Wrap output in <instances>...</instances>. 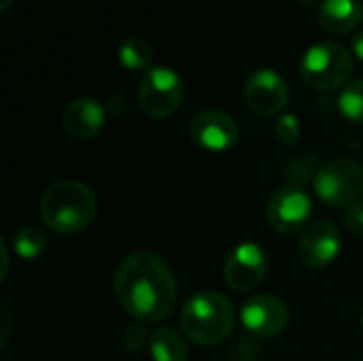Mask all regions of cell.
Listing matches in <instances>:
<instances>
[{
	"label": "cell",
	"mask_w": 363,
	"mask_h": 361,
	"mask_svg": "<svg viewBox=\"0 0 363 361\" xmlns=\"http://www.w3.org/2000/svg\"><path fill=\"white\" fill-rule=\"evenodd\" d=\"M245 100L249 109L262 117L279 115L289 102L287 81L270 68H262L249 74L245 83Z\"/></svg>",
	"instance_id": "obj_10"
},
{
	"label": "cell",
	"mask_w": 363,
	"mask_h": 361,
	"mask_svg": "<svg viewBox=\"0 0 363 361\" xmlns=\"http://www.w3.org/2000/svg\"><path fill=\"white\" fill-rule=\"evenodd\" d=\"M149 351L153 361H187L189 357L185 338L170 328H155L151 332Z\"/></svg>",
	"instance_id": "obj_15"
},
{
	"label": "cell",
	"mask_w": 363,
	"mask_h": 361,
	"mask_svg": "<svg viewBox=\"0 0 363 361\" xmlns=\"http://www.w3.org/2000/svg\"><path fill=\"white\" fill-rule=\"evenodd\" d=\"M317 155L315 153H304L300 155L298 160H294L289 164V172H287V179H289V185H296V187H302L304 181L311 179V174L315 172L317 174Z\"/></svg>",
	"instance_id": "obj_19"
},
{
	"label": "cell",
	"mask_w": 363,
	"mask_h": 361,
	"mask_svg": "<svg viewBox=\"0 0 363 361\" xmlns=\"http://www.w3.org/2000/svg\"><path fill=\"white\" fill-rule=\"evenodd\" d=\"M189 136L202 149L228 151L238 143L240 130L232 115H228L223 111L208 109V111H200L191 117Z\"/></svg>",
	"instance_id": "obj_11"
},
{
	"label": "cell",
	"mask_w": 363,
	"mask_h": 361,
	"mask_svg": "<svg viewBox=\"0 0 363 361\" xmlns=\"http://www.w3.org/2000/svg\"><path fill=\"white\" fill-rule=\"evenodd\" d=\"M179 321L183 334L191 343L200 347H213L232 334L236 311L225 296L217 291H198L185 302Z\"/></svg>",
	"instance_id": "obj_3"
},
{
	"label": "cell",
	"mask_w": 363,
	"mask_h": 361,
	"mask_svg": "<svg viewBox=\"0 0 363 361\" xmlns=\"http://www.w3.org/2000/svg\"><path fill=\"white\" fill-rule=\"evenodd\" d=\"M272 130H274V136L279 138V143H283V145H296L298 138H300V134H302V126H300L298 117L291 115V113L281 115L274 121V128Z\"/></svg>",
	"instance_id": "obj_20"
},
{
	"label": "cell",
	"mask_w": 363,
	"mask_h": 361,
	"mask_svg": "<svg viewBox=\"0 0 363 361\" xmlns=\"http://www.w3.org/2000/svg\"><path fill=\"white\" fill-rule=\"evenodd\" d=\"M47 249V236L38 226H21L13 234V251L21 260H38Z\"/></svg>",
	"instance_id": "obj_17"
},
{
	"label": "cell",
	"mask_w": 363,
	"mask_h": 361,
	"mask_svg": "<svg viewBox=\"0 0 363 361\" xmlns=\"http://www.w3.org/2000/svg\"><path fill=\"white\" fill-rule=\"evenodd\" d=\"M338 109L340 113L353 121V123H363V79H357L349 83L340 96H338Z\"/></svg>",
	"instance_id": "obj_18"
},
{
	"label": "cell",
	"mask_w": 363,
	"mask_h": 361,
	"mask_svg": "<svg viewBox=\"0 0 363 361\" xmlns=\"http://www.w3.org/2000/svg\"><path fill=\"white\" fill-rule=\"evenodd\" d=\"M0 251H2V262H4L0 279H6V272H9V249H6V243L4 240L0 243Z\"/></svg>",
	"instance_id": "obj_24"
},
{
	"label": "cell",
	"mask_w": 363,
	"mask_h": 361,
	"mask_svg": "<svg viewBox=\"0 0 363 361\" xmlns=\"http://www.w3.org/2000/svg\"><path fill=\"white\" fill-rule=\"evenodd\" d=\"M345 226L349 232L363 240V202H355L349 209H345Z\"/></svg>",
	"instance_id": "obj_22"
},
{
	"label": "cell",
	"mask_w": 363,
	"mask_h": 361,
	"mask_svg": "<svg viewBox=\"0 0 363 361\" xmlns=\"http://www.w3.org/2000/svg\"><path fill=\"white\" fill-rule=\"evenodd\" d=\"M121 309L140 323L164 321L179 296L174 272L166 260L151 251H136L123 257L113 279Z\"/></svg>",
	"instance_id": "obj_1"
},
{
	"label": "cell",
	"mask_w": 363,
	"mask_h": 361,
	"mask_svg": "<svg viewBox=\"0 0 363 361\" xmlns=\"http://www.w3.org/2000/svg\"><path fill=\"white\" fill-rule=\"evenodd\" d=\"M315 194L332 209H349L363 196V166L351 157H336L319 166L315 179Z\"/></svg>",
	"instance_id": "obj_5"
},
{
	"label": "cell",
	"mask_w": 363,
	"mask_h": 361,
	"mask_svg": "<svg viewBox=\"0 0 363 361\" xmlns=\"http://www.w3.org/2000/svg\"><path fill=\"white\" fill-rule=\"evenodd\" d=\"M117 57L128 70H149L153 60V47L143 36H130L119 45Z\"/></svg>",
	"instance_id": "obj_16"
},
{
	"label": "cell",
	"mask_w": 363,
	"mask_h": 361,
	"mask_svg": "<svg viewBox=\"0 0 363 361\" xmlns=\"http://www.w3.org/2000/svg\"><path fill=\"white\" fill-rule=\"evenodd\" d=\"M96 211V194L79 181L53 183L40 198V217L57 234H77L85 230L94 221Z\"/></svg>",
	"instance_id": "obj_2"
},
{
	"label": "cell",
	"mask_w": 363,
	"mask_h": 361,
	"mask_svg": "<svg viewBox=\"0 0 363 361\" xmlns=\"http://www.w3.org/2000/svg\"><path fill=\"white\" fill-rule=\"evenodd\" d=\"M268 272L266 251L255 243H242L234 247L223 262V279L230 289L247 294L262 285Z\"/></svg>",
	"instance_id": "obj_7"
},
{
	"label": "cell",
	"mask_w": 363,
	"mask_h": 361,
	"mask_svg": "<svg viewBox=\"0 0 363 361\" xmlns=\"http://www.w3.org/2000/svg\"><path fill=\"white\" fill-rule=\"evenodd\" d=\"M185 96L183 79L166 66H153L145 72L138 85V106L151 119L172 115Z\"/></svg>",
	"instance_id": "obj_6"
},
{
	"label": "cell",
	"mask_w": 363,
	"mask_h": 361,
	"mask_svg": "<svg viewBox=\"0 0 363 361\" xmlns=\"http://www.w3.org/2000/svg\"><path fill=\"white\" fill-rule=\"evenodd\" d=\"M351 45H353V53L363 62V30H359V32L353 36Z\"/></svg>",
	"instance_id": "obj_23"
},
{
	"label": "cell",
	"mask_w": 363,
	"mask_h": 361,
	"mask_svg": "<svg viewBox=\"0 0 363 361\" xmlns=\"http://www.w3.org/2000/svg\"><path fill=\"white\" fill-rule=\"evenodd\" d=\"M104 121H106V111L94 98H77L66 106L62 117L64 130L77 140L94 138L104 128Z\"/></svg>",
	"instance_id": "obj_13"
},
{
	"label": "cell",
	"mask_w": 363,
	"mask_h": 361,
	"mask_svg": "<svg viewBox=\"0 0 363 361\" xmlns=\"http://www.w3.org/2000/svg\"><path fill=\"white\" fill-rule=\"evenodd\" d=\"M11 2H13V0H0V11H6V9L11 6Z\"/></svg>",
	"instance_id": "obj_25"
},
{
	"label": "cell",
	"mask_w": 363,
	"mask_h": 361,
	"mask_svg": "<svg viewBox=\"0 0 363 361\" xmlns=\"http://www.w3.org/2000/svg\"><path fill=\"white\" fill-rule=\"evenodd\" d=\"M240 323L255 338H272L289 326V309L272 294H255L242 304Z\"/></svg>",
	"instance_id": "obj_9"
},
{
	"label": "cell",
	"mask_w": 363,
	"mask_h": 361,
	"mask_svg": "<svg viewBox=\"0 0 363 361\" xmlns=\"http://www.w3.org/2000/svg\"><path fill=\"white\" fill-rule=\"evenodd\" d=\"M317 21L332 34L353 32L363 21L362 0H323L317 11Z\"/></svg>",
	"instance_id": "obj_14"
},
{
	"label": "cell",
	"mask_w": 363,
	"mask_h": 361,
	"mask_svg": "<svg viewBox=\"0 0 363 361\" xmlns=\"http://www.w3.org/2000/svg\"><path fill=\"white\" fill-rule=\"evenodd\" d=\"M149 340H151V334H149V330L145 328V323H140V321L128 326L125 332H123V347H125L130 353L143 351L145 347H149Z\"/></svg>",
	"instance_id": "obj_21"
},
{
	"label": "cell",
	"mask_w": 363,
	"mask_h": 361,
	"mask_svg": "<svg viewBox=\"0 0 363 361\" xmlns=\"http://www.w3.org/2000/svg\"><path fill=\"white\" fill-rule=\"evenodd\" d=\"M311 211H313L311 196L302 187L285 185L272 194L266 209V219L270 228L277 230L279 234H294L306 226Z\"/></svg>",
	"instance_id": "obj_8"
},
{
	"label": "cell",
	"mask_w": 363,
	"mask_h": 361,
	"mask_svg": "<svg viewBox=\"0 0 363 361\" xmlns=\"http://www.w3.org/2000/svg\"><path fill=\"white\" fill-rule=\"evenodd\" d=\"M340 249H342L340 230L328 219L308 223L304 228V232L300 236V245H298L302 264L313 270L330 266L338 257Z\"/></svg>",
	"instance_id": "obj_12"
},
{
	"label": "cell",
	"mask_w": 363,
	"mask_h": 361,
	"mask_svg": "<svg viewBox=\"0 0 363 361\" xmlns=\"http://www.w3.org/2000/svg\"><path fill=\"white\" fill-rule=\"evenodd\" d=\"M300 74L306 85L319 91L342 87L353 74V55L338 43L313 45L300 62Z\"/></svg>",
	"instance_id": "obj_4"
},
{
	"label": "cell",
	"mask_w": 363,
	"mask_h": 361,
	"mask_svg": "<svg viewBox=\"0 0 363 361\" xmlns=\"http://www.w3.org/2000/svg\"><path fill=\"white\" fill-rule=\"evenodd\" d=\"M362 323H363V315H362Z\"/></svg>",
	"instance_id": "obj_26"
}]
</instances>
